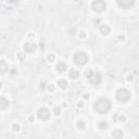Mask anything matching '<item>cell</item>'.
I'll return each instance as SVG.
<instances>
[{
  "instance_id": "1",
  "label": "cell",
  "mask_w": 139,
  "mask_h": 139,
  "mask_svg": "<svg viewBox=\"0 0 139 139\" xmlns=\"http://www.w3.org/2000/svg\"><path fill=\"white\" fill-rule=\"evenodd\" d=\"M95 111L99 114H105L108 113L111 109V102L105 99V98H101V99L97 100L95 103V107H94Z\"/></svg>"
},
{
  "instance_id": "2",
  "label": "cell",
  "mask_w": 139,
  "mask_h": 139,
  "mask_svg": "<svg viewBox=\"0 0 139 139\" xmlns=\"http://www.w3.org/2000/svg\"><path fill=\"white\" fill-rule=\"evenodd\" d=\"M86 77L95 86L99 85L101 83V75H100V73H98V72H94L91 70H88L86 72Z\"/></svg>"
},
{
  "instance_id": "3",
  "label": "cell",
  "mask_w": 139,
  "mask_h": 139,
  "mask_svg": "<svg viewBox=\"0 0 139 139\" xmlns=\"http://www.w3.org/2000/svg\"><path fill=\"white\" fill-rule=\"evenodd\" d=\"M73 60H74V62L78 65H84L88 62V55L83 52V51H78L74 54V56H73Z\"/></svg>"
},
{
  "instance_id": "4",
  "label": "cell",
  "mask_w": 139,
  "mask_h": 139,
  "mask_svg": "<svg viewBox=\"0 0 139 139\" xmlns=\"http://www.w3.org/2000/svg\"><path fill=\"white\" fill-rule=\"evenodd\" d=\"M116 98H117V100L122 102H126L130 99V92L125 88H121L116 91Z\"/></svg>"
},
{
  "instance_id": "5",
  "label": "cell",
  "mask_w": 139,
  "mask_h": 139,
  "mask_svg": "<svg viewBox=\"0 0 139 139\" xmlns=\"http://www.w3.org/2000/svg\"><path fill=\"white\" fill-rule=\"evenodd\" d=\"M91 7L94 11L96 12H102L105 10V8H107V4H105L104 1H102V0H97V1H94L91 3Z\"/></svg>"
},
{
  "instance_id": "6",
  "label": "cell",
  "mask_w": 139,
  "mask_h": 139,
  "mask_svg": "<svg viewBox=\"0 0 139 139\" xmlns=\"http://www.w3.org/2000/svg\"><path fill=\"white\" fill-rule=\"evenodd\" d=\"M37 114H38V117L40 120H43V121H46V120H48L49 117H50V112H49V110L47 108L39 109Z\"/></svg>"
},
{
  "instance_id": "7",
  "label": "cell",
  "mask_w": 139,
  "mask_h": 139,
  "mask_svg": "<svg viewBox=\"0 0 139 139\" xmlns=\"http://www.w3.org/2000/svg\"><path fill=\"white\" fill-rule=\"evenodd\" d=\"M117 3H119V6H121L122 8H123V9H128L129 7H132L133 4H134V1L132 0V1H130V0H119L117 1Z\"/></svg>"
},
{
  "instance_id": "8",
  "label": "cell",
  "mask_w": 139,
  "mask_h": 139,
  "mask_svg": "<svg viewBox=\"0 0 139 139\" xmlns=\"http://www.w3.org/2000/svg\"><path fill=\"white\" fill-rule=\"evenodd\" d=\"M36 45L35 44H33V43H26L25 46H24V49H25V51L28 52V53H33V52H35L36 50Z\"/></svg>"
},
{
  "instance_id": "9",
  "label": "cell",
  "mask_w": 139,
  "mask_h": 139,
  "mask_svg": "<svg viewBox=\"0 0 139 139\" xmlns=\"http://www.w3.org/2000/svg\"><path fill=\"white\" fill-rule=\"evenodd\" d=\"M9 100H7L4 97H2L1 99H0V109L1 110H6L8 107H9Z\"/></svg>"
},
{
  "instance_id": "10",
  "label": "cell",
  "mask_w": 139,
  "mask_h": 139,
  "mask_svg": "<svg viewBox=\"0 0 139 139\" xmlns=\"http://www.w3.org/2000/svg\"><path fill=\"white\" fill-rule=\"evenodd\" d=\"M69 76H70V78H72V79H77V78L79 77V72L76 71V70H74V69H72V70H70Z\"/></svg>"
},
{
  "instance_id": "11",
  "label": "cell",
  "mask_w": 139,
  "mask_h": 139,
  "mask_svg": "<svg viewBox=\"0 0 139 139\" xmlns=\"http://www.w3.org/2000/svg\"><path fill=\"white\" fill-rule=\"evenodd\" d=\"M112 137H113L114 139H121L122 137H123V132H122L121 129H115V130H113Z\"/></svg>"
},
{
  "instance_id": "12",
  "label": "cell",
  "mask_w": 139,
  "mask_h": 139,
  "mask_svg": "<svg viewBox=\"0 0 139 139\" xmlns=\"http://www.w3.org/2000/svg\"><path fill=\"white\" fill-rule=\"evenodd\" d=\"M100 32H101V34H103V35H108V34H110L111 28H110L109 25H101L100 26Z\"/></svg>"
},
{
  "instance_id": "13",
  "label": "cell",
  "mask_w": 139,
  "mask_h": 139,
  "mask_svg": "<svg viewBox=\"0 0 139 139\" xmlns=\"http://www.w3.org/2000/svg\"><path fill=\"white\" fill-rule=\"evenodd\" d=\"M56 70H58V72H60V73H63L65 70H66V64L63 63V62H59L56 64Z\"/></svg>"
},
{
  "instance_id": "14",
  "label": "cell",
  "mask_w": 139,
  "mask_h": 139,
  "mask_svg": "<svg viewBox=\"0 0 139 139\" xmlns=\"http://www.w3.org/2000/svg\"><path fill=\"white\" fill-rule=\"evenodd\" d=\"M66 85H68V81L65 80L64 78H61V79H59V80H58V86H59L60 88L64 89L65 87H66Z\"/></svg>"
},
{
  "instance_id": "15",
  "label": "cell",
  "mask_w": 139,
  "mask_h": 139,
  "mask_svg": "<svg viewBox=\"0 0 139 139\" xmlns=\"http://www.w3.org/2000/svg\"><path fill=\"white\" fill-rule=\"evenodd\" d=\"M55 60V55L53 54V53H50L48 55V61H50V62H52V61H54Z\"/></svg>"
},
{
  "instance_id": "16",
  "label": "cell",
  "mask_w": 139,
  "mask_h": 139,
  "mask_svg": "<svg viewBox=\"0 0 139 139\" xmlns=\"http://www.w3.org/2000/svg\"><path fill=\"white\" fill-rule=\"evenodd\" d=\"M6 69H7L6 62H4L3 60H2V61H1V70H2V71H1V72H2V73H4V72H6Z\"/></svg>"
},
{
  "instance_id": "17",
  "label": "cell",
  "mask_w": 139,
  "mask_h": 139,
  "mask_svg": "<svg viewBox=\"0 0 139 139\" xmlns=\"http://www.w3.org/2000/svg\"><path fill=\"white\" fill-rule=\"evenodd\" d=\"M84 126H85V123H84L83 121H79L78 123H77V127H78V128H83Z\"/></svg>"
},
{
  "instance_id": "18",
  "label": "cell",
  "mask_w": 139,
  "mask_h": 139,
  "mask_svg": "<svg viewBox=\"0 0 139 139\" xmlns=\"http://www.w3.org/2000/svg\"><path fill=\"white\" fill-rule=\"evenodd\" d=\"M107 126H108V124L105 123V122H101V123L99 124V127L100 128H107Z\"/></svg>"
},
{
  "instance_id": "19",
  "label": "cell",
  "mask_w": 139,
  "mask_h": 139,
  "mask_svg": "<svg viewBox=\"0 0 139 139\" xmlns=\"http://www.w3.org/2000/svg\"><path fill=\"white\" fill-rule=\"evenodd\" d=\"M54 113L56 114V115H59V114L61 113V109L58 108V107H55V108H54Z\"/></svg>"
},
{
  "instance_id": "20",
  "label": "cell",
  "mask_w": 139,
  "mask_h": 139,
  "mask_svg": "<svg viewBox=\"0 0 139 139\" xmlns=\"http://www.w3.org/2000/svg\"><path fill=\"white\" fill-rule=\"evenodd\" d=\"M12 128H13V130H15V132H18V130L20 129V126L18 124H13L12 125Z\"/></svg>"
},
{
  "instance_id": "21",
  "label": "cell",
  "mask_w": 139,
  "mask_h": 139,
  "mask_svg": "<svg viewBox=\"0 0 139 139\" xmlns=\"http://www.w3.org/2000/svg\"><path fill=\"white\" fill-rule=\"evenodd\" d=\"M48 90L50 91V92L53 91V90H54V86H53V85H49V86H48Z\"/></svg>"
},
{
  "instance_id": "22",
  "label": "cell",
  "mask_w": 139,
  "mask_h": 139,
  "mask_svg": "<svg viewBox=\"0 0 139 139\" xmlns=\"http://www.w3.org/2000/svg\"><path fill=\"white\" fill-rule=\"evenodd\" d=\"M79 37H80V38H85V37H86V34H85L84 32H81L80 34H79Z\"/></svg>"
},
{
  "instance_id": "23",
  "label": "cell",
  "mask_w": 139,
  "mask_h": 139,
  "mask_svg": "<svg viewBox=\"0 0 139 139\" xmlns=\"http://www.w3.org/2000/svg\"><path fill=\"white\" fill-rule=\"evenodd\" d=\"M125 120H126V117H125L124 115H121V116H120V121H121V122H124Z\"/></svg>"
},
{
  "instance_id": "24",
  "label": "cell",
  "mask_w": 139,
  "mask_h": 139,
  "mask_svg": "<svg viewBox=\"0 0 139 139\" xmlns=\"http://www.w3.org/2000/svg\"><path fill=\"white\" fill-rule=\"evenodd\" d=\"M19 56H20V59H21V61H23V60H24V56H23L22 54H20V53H19Z\"/></svg>"
}]
</instances>
